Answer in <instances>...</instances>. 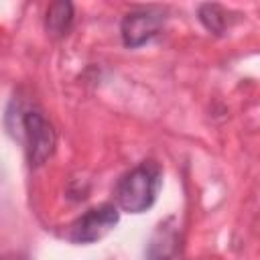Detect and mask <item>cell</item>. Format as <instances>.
Instances as JSON below:
<instances>
[{"label":"cell","instance_id":"obj_1","mask_svg":"<svg viewBox=\"0 0 260 260\" xmlns=\"http://www.w3.org/2000/svg\"><path fill=\"white\" fill-rule=\"evenodd\" d=\"M160 183L162 179L158 165L152 160H144L118 179L114 189L116 205L128 213H142L152 207Z\"/></svg>","mask_w":260,"mask_h":260},{"label":"cell","instance_id":"obj_2","mask_svg":"<svg viewBox=\"0 0 260 260\" xmlns=\"http://www.w3.org/2000/svg\"><path fill=\"white\" fill-rule=\"evenodd\" d=\"M18 132L26 140V156L32 167L43 165L55 148V132L39 110H20Z\"/></svg>","mask_w":260,"mask_h":260},{"label":"cell","instance_id":"obj_3","mask_svg":"<svg viewBox=\"0 0 260 260\" xmlns=\"http://www.w3.org/2000/svg\"><path fill=\"white\" fill-rule=\"evenodd\" d=\"M120 211L118 205L112 203H102L89 211H85L81 217H77L71 225V242L75 244H91L102 240L106 234L112 232V228L118 223Z\"/></svg>","mask_w":260,"mask_h":260},{"label":"cell","instance_id":"obj_4","mask_svg":"<svg viewBox=\"0 0 260 260\" xmlns=\"http://www.w3.org/2000/svg\"><path fill=\"white\" fill-rule=\"evenodd\" d=\"M162 20H165V16L152 8H138V10L128 12L122 18V26H120L124 45L130 49H136V47L148 43L152 37L158 35Z\"/></svg>","mask_w":260,"mask_h":260},{"label":"cell","instance_id":"obj_5","mask_svg":"<svg viewBox=\"0 0 260 260\" xmlns=\"http://www.w3.org/2000/svg\"><path fill=\"white\" fill-rule=\"evenodd\" d=\"M73 22V4L71 2H53L47 10V32L55 39L67 35L69 26Z\"/></svg>","mask_w":260,"mask_h":260},{"label":"cell","instance_id":"obj_6","mask_svg":"<svg viewBox=\"0 0 260 260\" xmlns=\"http://www.w3.org/2000/svg\"><path fill=\"white\" fill-rule=\"evenodd\" d=\"M177 250V236L175 232L169 230H160L156 232V236L152 238L150 246H148V260H169Z\"/></svg>","mask_w":260,"mask_h":260},{"label":"cell","instance_id":"obj_7","mask_svg":"<svg viewBox=\"0 0 260 260\" xmlns=\"http://www.w3.org/2000/svg\"><path fill=\"white\" fill-rule=\"evenodd\" d=\"M199 20L213 35H223V30L228 26L225 12L219 4H201L199 6Z\"/></svg>","mask_w":260,"mask_h":260}]
</instances>
